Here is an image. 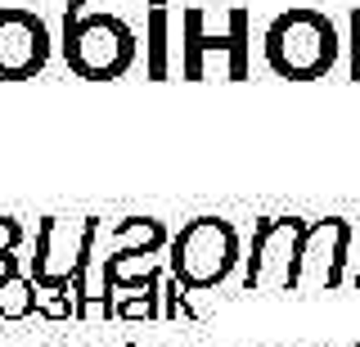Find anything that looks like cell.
I'll use <instances>...</instances> for the list:
<instances>
[{"instance_id":"obj_1","label":"cell","mask_w":360,"mask_h":347,"mask_svg":"<svg viewBox=\"0 0 360 347\" xmlns=\"http://www.w3.org/2000/svg\"><path fill=\"white\" fill-rule=\"evenodd\" d=\"M347 41L338 37L333 18L324 9L311 5H292L284 14L270 18L266 37H262V54L270 63V72L284 82H315L338 63Z\"/></svg>"},{"instance_id":"obj_2","label":"cell","mask_w":360,"mask_h":347,"mask_svg":"<svg viewBox=\"0 0 360 347\" xmlns=\"http://www.w3.org/2000/svg\"><path fill=\"white\" fill-rule=\"evenodd\" d=\"M59 50L72 77H82V82H117V77L131 72L140 41L117 14L90 9L82 18H63L59 23Z\"/></svg>"},{"instance_id":"obj_3","label":"cell","mask_w":360,"mask_h":347,"mask_svg":"<svg viewBox=\"0 0 360 347\" xmlns=\"http://www.w3.org/2000/svg\"><path fill=\"white\" fill-rule=\"evenodd\" d=\"M239 262V230L225 217H194L189 226H180V234H172V248H167V271L189 294L225 284Z\"/></svg>"},{"instance_id":"obj_4","label":"cell","mask_w":360,"mask_h":347,"mask_svg":"<svg viewBox=\"0 0 360 347\" xmlns=\"http://www.w3.org/2000/svg\"><path fill=\"white\" fill-rule=\"evenodd\" d=\"M180 27H185V37H180V77L185 82H202L207 77V63H202L207 54H225V77L230 82H248V72H252V18H248L243 5H230L225 37L207 32V18H202L198 5H189L180 14Z\"/></svg>"},{"instance_id":"obj_5","label":"cell","mask_w":360,"mask_h":347,"mask_svg":"<svg viewBox=\"0 0 360 347\" xmlns=\"http://www.w3.org/2000/svg\"><path fill=\"white\" fill-rule=\"evenodd\" d=\"M104 221L99 217H41L37 221V257H32V279L41 289H72V279L86 271L90 244Z\"/></svg>"},{"instance_id":"obj_6","label":"cell","mask_w":360,"mask_h":347,"mask_svg":"<svg viewBox=\"0 0 360 347\" xmlns=\"http://www.w3.org/2000/svg\"><path fill=\"white\" fill-rule=\"evenodd\" d=\"M311 221L302 217H262L252 226V248L243 257V289L248 294H292L297 248Z\"/></svg>"},{"instance_id":"obj_7","label":"cell","mask_w":360,"mask_h":347,"mask_svg":"<svg viewBox=\"0 0 360 347\" xmlns=\"http://www.w3.org/2000/svg\"><path fill=\"white\" fill-rule=\"evenodd\" d=\"M352 221L324 217L311 221L297 248V271H292V294H329L347 279V248H352Z\"/></svg>"},{"instance_id":"obj_8","label":"cell","mask_w":360,"mask_h":347,"mask_svg":"<svg viewBox=\"0 0 360 347\" xmlns=\"http://www.w3.org/2000/svg\"><path fill=\"white\" fill-rule=\"evenodd\" d=\"M50 27L41 14L22 5L0 9V82H27L50 63Z\"/></svg>"},{"instance_id":"obj_9","label":"cell","mask_w":360,"mask_h":347,"mask_svg":"<svg viewBox=\"0 0 360 347\" xmlns=\"http://www.w3.org/2000/svg\"><path fill=\"white\" fill-rule=\"evenodd\" d=\"M172 248V234H167V226L158 217H127L117 221L112 230L99 226L95 244H90V257L95 262H112V257H127V253H162Z\"/></svg>"},{"instance_id":"obj_10","label":"cell","mask_w":360,"mask_h":347,"mask_svg":"<svg viewBox=\"0 0 360 347\" xmlns=\"http://www.w3.org/2000/svg\"><path fill=\"white\" fill-rule=\"evenodd\" d=\"M167 0H149V27H144V77L167 82Z\"/></svg>"},{"instance_id":"obj_11","label":"cell","mask_w":360,"mask_h":347,"mask_svg":"<svg viewBox=\"0 0 360 347\" xmlns=\"http://www.w3.org/2000/svg\"><path fill=\"white\" fill-rule=\"evenodd\" d=\"M37 316V279L18 271L14 279L0 284V320H27Z\"/></svg>"},{"instance_id":"obj_12","label":"cell","mask_w":360,"mask_h":347,"mask_svg":"<svg viewBox=\"0 0 360 347\" xmlns=\"http://www.w3.org/2000/svg\"><path fill=\"white\" fill-rule=\"evenodd\" d=\"M117 320H162V284L140 294H117Z\"/></svg>"},{"instance_id":"obj_13","label":"cell","mask_w":360,"mask_h":347,"mask_svg":"<svg viewBox=\"0 0 360 347\" xmlns=\"http://www.w3.org/2000/svg\"><path fill=\"white\" fill-rule=\"evenodd\" d=\"M37 316H45V320H77L72 289H41L37 284Z\"/></svg>"},{"instance_id":"obj_14","label":"cell","mask_w":360,"mask_h":347,"mask_svg":"<svg viewBox=\"0 0 360 347\" xmlns=\"http://www.w3.org/2000/svg\"><path fill=\"white\" fill-rule=\"evenodd\" d=\"M180 316H185V320H194L198 311L189 307V289L180 284V279H176L172 271H167V279H162V320H180Z\"/></svg>"},{"instance_id":"obj_15","label":"cell","mask_w":360,"mask_h":347,"mask_svg":"<svg viewBox=\"0 0 360 347\" xmlns=\"http://www.w3.org/2000/svg\"><path fill=\"white\" fill-rule=\"evenodd\" d=\"M347 72H352V82H360V5L347 18Z\"/></svg>"},{"instance_id":"obj_16","label":"cell","mask_w":360,"mask_h":347,"mask_svg":"<svg viewBox=\"0 0 360 347\" xmlns=\"http://www.w3.org/2000/svg\"><path fill=\"white\" fill-rule=\"evenodd\" d=\"M22 244V226L14 217H0V253H14Z\"/></svg>"},{"instance_id":"obj_17","label":"cell","mask_w":360,"mask_h":347,"mask_svg":"<svg viewBox=\"0 0 360 347\" xmlns=\"http://www.w3.org/2000/svg\"><path fill=\"white\" fill-rule=\"evenodd\" d=\"M99 5H117V0H68L63 18H82V14H90V9H99Z\"/></svg>"},{"instance_id":"obj_18","label":"cell","mask_w":360,"mask_h":347,"mask_svg":"<svg viewBox=\"0 0 360 347\" xmlns=\"http://www.w3.org/2000/svg\"><path fill=\"white\" fill-rule=\"evenodd\" d=\"M18 271H22L18 257H14V253H0V284H5V279H14Z\"/></svg>"},{"instance_id":"obj_19","label":"cell","mask_w":360,"mask_h":347,"mask_svg":"<svg viewBox=\"0 0 360 347\" xmlns=\"http://www.w3.org/2000/svg\"><path fill=\"white\" fill-rule=\"evenodd\" d=\"M352 284H356V289H360V266H356V275H352Z\"/></svg>"}]
</instances>
